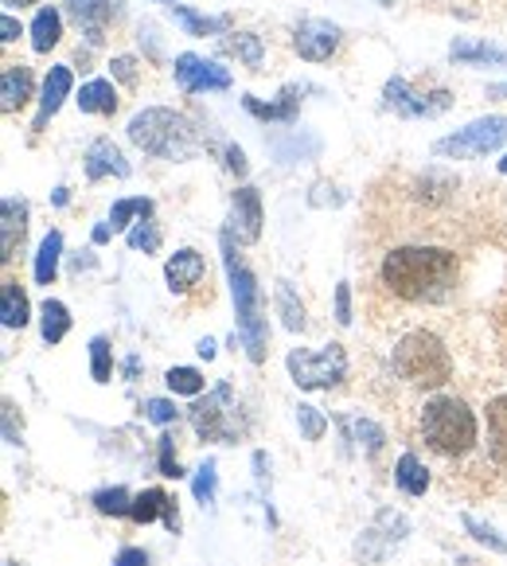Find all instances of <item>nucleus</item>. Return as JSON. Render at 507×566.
I'll list each match as a JSON object with an SVG mask.
<instances>
[{"label":"nucleus","instance_id":"4468645a","mask_svg":"<svg viewBox=\"0 0 507 566\" xmlns=\"http://www.w3.org/2000/svg\"><path fill=\"white\" fill-rule=\"evenodd\" d=\"M129 519L133 524H153V519H165L168 531H180V512H176V500L168 497L165 488H145V492H136L133 507H129Z\"/></svg>","mask_w":507,"mask_h":566},{"label":"nucleus","instance_id":"c9c22d12","mask_svg":"<svg viewBox=\"0 0 507 566\" xmlns=\"http://www.w3.org/2000/svg\"><path fill=\"white\" fill-rule=\"evenodd\" d=\"M90 375H94V383H109V375H114V348L106 336L90 340Z\"/></svg>","mask_w":507,"mask_h":566},{"label":"nucleus","instance_id":"864d4df0","mask_svg":"<svg viewBox=\"0 0 507 566\" xmlns=\"http://www.w3.org/2000/svg\"><path fill=\"white\" fill-rule=\"evenodd\" d=\"M487 98H507V82H499V87H487Z\"/></svg>","mask_w":507,"mask_h":566},{"label":"nucleus","instance_id":"473e14b6","mask_svg":"<svg viewBox=\"0 0 507 566\" xmlns=\"http://www.w3.org/2000/svg\"><path fill=\"white\" fill-rule=\"evenodd\" d=\"M133 215L148 219V215H153V200H145V195H133V200H117L114 211H109V227H114V231H126Z\"/></svg>","mask_w":507,"mask_h":566},{"label":"nucleus","instance_id":"7ed1b4c3","mask_svg":"<svg viewBox=\"0 0 507 566\" xmlns=\"http://www.w3.org/2000/svg\"><path fill=\"white\" fill-rule=\"evenodd\" d=\"M223 266H226V278H231L234 312H238V340H243L250 363H262L265 348H270V324H265L262 317V290L253 282V273L238 262L231 231H223Z\"/></svg>","mask_w":507,"mask_h":566},{"label":"nucleus","instance_id":"bb28decb","mask_svg":"<svg viewBox=\"0 0 507 566\" xmlns=\"http://www.w3.org/2000/svg\"><path fill=\"white\" fill-rule=\"evenodd\" d=\"M58 258H63V234L58 231H48L43 234V243L36 250V282L39 285H51L58 273Z\"/></svg>","mask_w":507,"mask_h":566},{"label":"nucleus","instance_id":"6e6552de","mask_svg":"<svg viewBox=\"0 0 507 566\" xmlns=\"http://www.w3.org/2000/svg\"><path fill=\"white\" fill-rule=\"evenodd\" d=\"M504 141H507V117L492 114V117H477L472 126H465V129H457V133H448V137H441V141H433V153L448 156V160H468V156L496 153Z\"/></svg>","mask_w":507,"mask_h":566},{"label":"nucleus","instance_id":"2f4dec72","mask_svg":"<svg viewBox=\"0 0 507 566\" xmlns=\"http://www.w3.org/2000/svg\"><path fill=\"white\" fill-rule=\"evenodd\" d=\"M214 492H219V465H214V461L207 458L204 465L195 468V477H192V497L207 507V504H214Z\"/></svg>","mask_w":507,"mask_h":566},{"label":"nucleus","instance_id":"58836bf2","mask_svg":"<svg viewBox=\"0 0 507 566\" xmlns=\"http://www.w3.org/2000/svg\"><path fill=\"white\" fill-rule=\"evenodd\" d=\"M297 426H301L304 441H321L324 429H328V419H324L321 407H309V402H301V407H297Z\"/></svg>","mask_w":507,"mask_h":566},{"label":"nucleus","instance_id":"f257e3e1","mask_svg":"<svg viewBox=\"0 0 507 566\" xmlns=\"http://www.w3.org/2000/svg\"><path fill=\"white\" fill-rule=\"evenodd\" d=\"M457 254L441 246H402L382 258V285L402 301H438L457 282Z\"/></svg>","mask_w":507,"mask_h":566},{"label":"nucleus","instance_id":"f704fd0d","mask_svg":"<svg viewBox=\"0 0 507 566\" xmlns=\"http://www.w3.org/2000/svg\"><path fill=\"white\" fill-rule=\"evenodd\" d=\"M165 383H168V390H172V395H192V399H199V395H204V387H207V380L195 368H172L165 375Z\"/></svg>","mask_w":507,"mask_h":566},{"label":"nucleus","instance_id":"a18cd8bd","mask_svg":"<svg viewBox=\"0 0 507 566\" xmlns=\"http://www.w3.org/2000/svg\"><path fill=\"white\" fill-rule=\"evenodd\" d=\"M4 441H9V446H20V441H24V434H20V426H16V407H12L9 399H4Z\"/></svg>","mask_w":507,"mask_h":566},{"label":"nucleus","instance_id":"4be33fe9","mask_svg":"<svg viewBox=\"0 0 507 566\" xmlns=\"http://www.w3.org/2000/svg\"><path fill=\"white\" fill-rule=\"evenodd\" d=\"M246 114H253L258 121H297V110H301V98H297V87H289L282 94V102H258V98L246 94L243 98Z\"/></svg>","mask_w":507,"mask_h":566},{"label":"nucleus","instance_id":"6e6d98bb","mask_svg":"<svg viewBox=\"0 0 507 566\" xmlns=\"http://www.w3.org/2000/svg\"><path fill=\"white\" fill-rule=\"evenodd\" d=\"M499 172H504V176H507V156H504V160H499Z\"/></svg>","mask_w":507,"mask_h":566},{"label":"nucleus","instance_id":"37998d69","mask_svg":"<svg viewBox=\"0 0 507 566\" xmlns=\"http://www.w3.org/2000/svg\"><path fill=\"white\" fill-rule=\"evenodd\" d=\"M109 70H114L117 82H126V87H136V59L133 55H117L114 63H109Z\"/></svg>","mask_w":507,"mask_h":566},{"label":"nucleus","instance_id":"20e7f679","mask_svg":"<svg viewBox=\"0 0 507 566\" xmlns=\"http://www.w3.org/2000/svg\"><path fill=\"white\" fill-rule=\"evenodd\" d=\"M390 363H394V371H399L410 387L438 390L453 380V356H448L445 340L433 336V332H426V329L406 332V336L394 344Z\"/></svg>","mask_w":507,"mask_h":566},{"label":"nucleus","instance_id":"dca6fc26","mask_svg":"<svg viewBox=\"0 0 507 566\" xmlns=\"http://www.w3.org/2000/svg\"><path fill=\"white\" fill-rule=\"evenodd\" d=\"M204 273H207L204 254L192 250V246H184V250H176L172 258H168V266H165V278H168V285H172V293L195 290V285L204 282Z\"/></svg>","mask_w":507,"mask_h":566},{"label":"nucleus","instance_id":"de8ad7c7","mask_svg":"<svg viewBox=\"0 0 507 566\" xmlns=\"http://www.w3.org/2000/svg\"><path fill=\"white\" fill-rule=\"evenodd\" d=\"M226 168H231L234 176H243L246 172V153L238 145H226Z\"/></svg>","mask_w":507,"mask_h":566},{"label":"nucleus","instance_id":"6ab92c4d","mask_svg":"<svg viewBox=\"0 0 507 566\" xmlns=\"http://www.w3.org/2000/svg\"><path fill=\"white\" fill-rule=\"evenodd\" d=\"M448 59H453V63H468V67H507V48L472 43V39H453Z\"/></svg>","mask_w":507,"mask_h":566},{"label":"nucleus","instance_id":"9d476101","mask_svg":"<svg viewBox=\"0 0 507 566\" xmlns=\"http://www.w3.org/2000/svg\"><path fill=\"white\" fill-rule=\"evenodd\" d=\"M176 87L184 94H199V90H231V70L199 55H176L172 63Z\"/></svg>","mask_w":507,"mask_h":566},{"label":"nucleus","instance_id":"a211bd4d","mask_svg":"<svg viewBox=\"0 0 507 566\" xmlns=\"http://www.w3.org/2000/svg\"><path fill=\"white\" fill-rule=\"evenodd\" d=\"M70 94V70L67 67H51L48 78H43V94H39V114H36V126L31 129H43L51 117L58 114L63 106V98Z\"/></svg>","mask_w":507,"mask_h":566},{"label":"nucleus","instance_id":"a878e982","mask_svg":"<svg viewBox=\"0 0 507 566\" xmlns=\"http://www.w3.org/2000/svg\"><path fill=\"white\" fill-rule=\"evenodd\" d=\"M78 110L82 114H114L117 110V90L114 82H106V78H94V82H87L82 87V94H78Z\"/></svg>","mask_w":507,"mask_h":566},{"label":"nucleus","instance_id":"8fccbe9b","mask_svg":"<svg viewBox=\"0 0 507 566\" xmlns=\"http://www.w3.org/2000/svg\"><path fill=\"white\" fill-rule=\"evenodd\" d=\"M253 477H258V485L265 492V477H270V458L265 453H253Z\"/></svg>","mask_w":507,"mask_h":566},{"label":"nucleus","instance_id":"79ce46f5","mask_svg":"<svg viewBox=\"0 0 507 566\" xmlns=\"http://www.w3.org/2000/svg\"><path fill=\"white\" fill-rule=\"evenodd\" d=\"M145 419L156 422V426H168V422L180 419V410H176L172 399H148L145 402Z\"/></svg>","mask_w":507,"mask_h":566},{"label":"nucleus","instance_id":"f03ea898","mask_svg":"<svg viewBox=\"0 0 507 566\" xmlns=\"http://www.w3.org/2000/svg\"><path fill=\"white\" fill-rule=\"evenodd\" d=\"M126 133L141 153L160 156V160H187V156H195L207 145L192 117L165 106H148L141 114H133Z\"/></svg>","mask_w":507,"mask_h":566},{"label":"nucleus","instance_id":"412c9836","mask_svg":"<svg viewBox=\"0 0 507 566\" xmlns=\"http://www.w3.org/2000/svg\"><path fill=\"white\" fill-rule=\"evenodd\" d=\"M487 453L499 468H507V395L487 402Z\"/></svg>","mask_w":507,"mask_h":566},{"label":"nucleus","instance_id":"1a4fd4ad","mask_svg":"<svg viewBox=\"0 0 507 566\" xmlns=\"http://www.w3.org/2000/svg\"><path fill=\"white\" fill-rule=\"evenodd\" d=\"M382 106L394 110L399 117H438L453 106V98L445 90H433V94H418L410 87L406 78H390L382 87Z\"/></svg>","mask_w":507,"mask_h":566},{"label":"nucleus","instance_id":"4d7b16f0","mask_svg":"<svg viewBox=\"0 0 507 566\" xmlns=\"http://www.w3.org/2000/svg\"><path fill=\"white\" fill-rule=\"evenodd\" d=\"M375 4H394V0H375Z\"/></svg>","mask_w":507,"mask_h":566},{"label":"nucleus","instance_id":"aec40b11","mask_svg":"<svg viewBox=\"0 0 507 566\" xmlns=\"http://www.w3.org/2000/svg\"><path fill=\"white\" fill-rule=\"evenodd\" d=\"M28 98H31V70L24 67V63L4 67V75H0V110H4V114H16Z\"/></svg>","mask_w":507,"mask_h":566},{"label":"nucleus","instance_id":"c756f323","mask_svg":"<svg viewBox=\"0 0 507 566\" xmlns=\"http://www.w3.org/2000/svg\"><path fill=\"white\" fill-rule=\"evenodd\" d=\"M39 332H43V340L48 344H58L63 336L70 332V312L63 301H43V309H39Z\"/></svg>","mask_w":507,"mask_h":566},{"label":"nucleus","instance_id":"49530a36","mask_svg":"<svg viewBox=\"0 0 507 566\" xmlns=\"http://www.w3.org/2000/svg\"><path fill=\"white\" fill-rule=\"evenodd\" d=\"M114 566H148V555L141 546H126V551L114 558Z\"/></svg>","mask_w":507,"mask_h":566},{"label":"nucleus","instance_id":"423d86ee","mask_svg":"<svg viewBox=\"0 0 507 566\" xmlns=\"http://www.w3.org/2000/svg\"><path fill=\"white\" fill-rule=\"evenodd\" d=\"M285 368H289L292 383L301 390H316V387L332 390L340 387L343 375H348V351H343V344H324L321 351L292 348Z\"/></svg>","mask_w":507,"mask_h":566},{"label":"nucleus","instance_id":"5fc2aeb1","mask_svg":"<svg viewBox=\"0 0 507 566\" xmlns=\"http://www.w3.org/2000/svg\"><path fill=\"white\" fill-rule=\"evenodd\" d=\"M4 4H20L24 9V4H36V0H4Z\"/></svg>","mask_w":507,"mask_h":566},{"label":"nucleus","instance_id":"09e8293b","mask_svg":"<svg viewBox=\"0 0 507 566\" xmlns=\"http://www.w3.org/2000/svg\"><path fill=\"white\" fill-rule=\"evenodd\" d=\"M0 39H4V43H16V39H20L16 16H0Z\"/></svg>","mask_w":507,"mask_h":566},{"label":"nucleus","instance_id":"f3484780","mask_svg":"<svg viewBox=\"0 0 507 566\" xmlns=\"http://www.w3.org/2000/svg\"><path fill=\"white\" fill-rule=\"evenodd\" d=\"M102 176H117V180L129 176V160L109 137H98L87 149V180H102Z\"/></svg>","mask_w":507,"mask_h":566},{"label":"nucleus","instance_id":"c03bdc74","mask_svg":"<svg viewBox=\"0 0 507 566\" xmlns=\"http://www.w3.org/2000/svg\"><path fill=\"white\" fill-rule=\"evenodd\" d=\"M336 321H340L343 329L351 324V290H348V282L336 285Z\"/></svg>","mask_w":507,"mask_h":566},{"label":"nucleus","instance_id":"f8f14e48","mask_svg":"<svg viewBox=\"0 0 507 566\" xmlns=\"http://www.w3.org/2000/svg\"><path fill=\"white\" fill-rule=\"evenodd\" d=\"M226 231L238 243H258L262 239V195H258V188L246 184L231 195V227Z\"/></svg>","mask_w":507,"mask_h":566},{"label":"nucleus","instance_id":"ea45409f","mask_svg":"<svg viewBox=\"0 0 507 566\" xmlns=\"http://www.w3.org/2000/svg\"><path fill=\"white\" fill-rule=\"evenodd\" d=\"M129 250H145V254H156L160 250V227L148 223V219H141V223L133 227V231L126 234Z\"/></svg>","mask_w":507,"mask_h":566},{"label":"nucleus","instance_id":"7c9ffc66","mask_svg":"<svg viewBox=\"0 0 507 566\" xmlns=\"http://www.w3.org/2000/svg\"><path fill=\"white\" fill-rule=\"evenodd\" d=\"M277 309H282V321L289 332H304V305L297 301L289 282H277Z\"/></svg>","mask_w":507,"mask_h":566},{"label":"nucleus","instance_id":"a19ab883","mask_svg":"<svg viewBox=\"0 0 507 566\" xmlns=\"http://www.w3.org/2000/svg\"><path fill=\"white\" fill-rule=\"evenodd\" d=\"M160 477L168 480H180L184 477V468H180V461H176V438L172 434H160Z\"/></svg>","mask_w":507,"mask_h":566},{"label":"nucleus","instance_id":"9b49d317","mask_svg":"<svg viewBox=\"0 0 507 566\" xmlns=\"http://www.w3.org/2000/svg\"><path fill=\"white\" fill-rule=\"evenodd\" d=\"M340 39L343 31L332 20H301L297 31H292V51L301 59H309V63H324V59H332L340 51Z\"/></svg>","mask_w":507,"mask_h":566},{"label":"nucleus","instance_id":"39448f33","mask_svg":"<svg viewBox=\"0 0 507 566\" xmlns=\"http://www.w3.org/2000/svg\"><path fill=\"white\" fill-rule=\"evenodd\" d=\"M421 434L441 458H460L477 446V414L457 395H438L421 410Z\"/></svg>","mask_w":507,"mask_h":566},{"label":"nucleus","instance_id":"5701e85b","mask_svg":"<svg viewBox=\"0 0 507 566\" xmlns=\"http://www.w3.org/2000/svg\"><path fill=\"white\" fill-rule=\"evenodd\" d=\"M168 16L187 31V36H219V31L231 28V16H204V12H192L184 4H172Z\"/></svg>","mask_w":507,"mask_h":566},{"label":"nucleus","instance_id":"3c124183","mask_svg":"<svg viewBox=\"0 0 507 566\" xmlns=\"http://www.w3.org/2000/svg\"><path fill=\"white\" fill-rule=\"evenodd\" d=\"M109 234H114V227H109V223H98V227H94V234H90V239H94V243L102 246V243H109Z\"/></svg>","mask_w":507,"mask_h":566},{"label":"nucleus","instance_id":"0eeeda50","mask_svg":"<svg viewBox=\"0 0 507 566\" xmlns=\"http://www.w3.org/2000/svg\"><path fill=\"white\" fill-rule=\"evenodd\" d=\"M187 419H192V429L204 441H238L246 429L238 410L231 407V383H219L207 399L199 395L195 407L187 410Z\"/></svg>","mask_w":507,"mask_h":566},{"label":"nucleus","instance_id":"2eb2a0df","mask_svg":"<svg viewBox=\"0 0 507 566\" xmlns=\"http://www.w3.org/2000/svg\"><path fill=\"white\" fill-rule=\"evenodd\" d=\"M24 231H28V204L9 195L0 204V262H12L16 246L24 243Z\"/></svg>","mask_w":507,"mask_h":566},{"label":"nucleus","instance_id":"b1692460","mask_svg":"<svg viewBox=\"0 0 507 566\" xmlns=\"http://www.w3.org/2000/svg\"><path fill=\"white\" fill-rule=\"evenodd\" d=\"M394 485L406 492V497H426L429 488V468L421 465L414 453H402L399 465H394Z\"/></svg>","mask_w":507,"mask_h":566},{"label":"nucleus","instance_id":"c85d7f7f","mask_svg":"<svg viewBox=\"0 0 507 566\" xmlns=\"http://www.w3.org/2000/svg\"><path fill=\"white\" fill-rule=\"evenodd\" d=\"M219 48L226 51V55H234V59H243L246 67H262V55H265V48H262V36H253V31H234V36H226Z\"/></svg>","mask_w":507,"mask_h":566},{"label":"nucleus","instance_id":"ddd939ff","mask_svg":"<svg viewBox=\"0 0 507 566\" xmlns=\"http://www.w3.org/2000/svg\"><path fill=\"white\" fill-rule=\"evenodd\" d=\"M117 4L121 0H63V9H67V16L75 20L78 28L87 31L90 43H102L106 39V28H109V20H117Z\"/></svg>","mask_w":507,"mask_h":566},{"label":"nucleus","instance_id":"603ef678","mask_svg":"<svg viewBox=\"0 0 507 566\" xmlns=\"http://www.w3.org/2000/svg\"><path fill=\"white\" fill-rule=\"evenodd\" d=\"M195 351H199L204 360H214V340H211V336H207V340H199V348H195Z\"/></svg>","mask_w":507,"mask_h":566},{"label":"nucleus","instance_id":"72a5a7b5","mask_svg":"<svg viewBox=\"0 0 507 566\" xmlns=\"http://www.w3.org/2000/svg\"><path fill=\"white\" fill-rule=\"evenodd\" d=\"M343 426H348L351 441H360L367 453H379L382 441H387V434H382V426H375L370 419H343Z\"/></svg>","mask_w":507,"mask_h":566},{"label":"nucleus","instance_id":"e433bc0d","mask_svg":"<svg viewBox=\"0 0 507 566\" xmlns=\"http://www.w3.org/2000/svg\"><path fill=\"white\" fill-rule=\"evenodd\" d=\"M94 507L102 512V516H129V507H133V497H129L121 485L102 488V492H94Z\"/></svg>","mask_w":507,"mask_h":566},{"label":"nucleus","instance_id":"393cba45","mask_svg":"<svg viewBox=\"0 0 507 566\" xmlns=\"http://www.w3.org/2000/svg\"><path fill=\"white\" fill-rule=\"evenodd\" d=\"M58 39H63V16H58L55 9H39L36 20H31V48H36L39 55H48Z\"/></svg>","mask_w":507,"mask_h":566},{"label":"nucleus","instance_id":"4c0bfd02","mask_svg":"<svg viewBox=\"0 0 507 566\" xmlns=\"http://www.w3.org/2000/svg\"><path fill=\"white\" fill-rule=\"evenodd\" d=\"M460 524H465V531L477 543H484V546H492V551H499V555H507V536L504 531H496L492 524H484V519H477V516H460Z\"/></svg>","mask_w":507,"mask_h":566},{"label":"nucleus","instance_id":"cd10ccee","mask_svg":"<svg viewBox=\"0 0 507 566\" xmlns=\"http://www.w3.org/2000/svg\"><path fill=\"white\" fill-rule=\"evenodd\" d=\"M0 321H4V329L28 324V297H24L20 282H4V290H0Z\"/></svg>","mask_w":507,"mask_h":566}]
</instances>
